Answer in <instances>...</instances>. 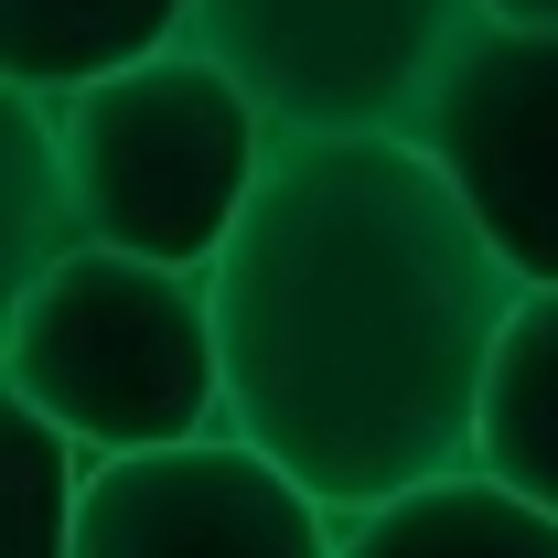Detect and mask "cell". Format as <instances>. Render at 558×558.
Here are the masks:
<instances>
[{
	"label": "cell",
	"mask_w": 558,
	"mask_h": 558,
	"mask_svg": "<svg viewBox=\"0 0 558 558\" xmlns=\"http://www.w3.org/2000/svg\"><path fill=\"white\" fill-rule=\"evenodd\" d=\"M473 473L505 494H526L537 515H558V290H526L484 376V440Z\"/></svg>",
	"instance_id": "obj_8"
},
{
	"label": "cell",
	"mask_w": 558,
	"mask_h": 558,
	"mask_svg": "<svg viewBox=\"0 0 558 558\" xmlns=\"http://www.w3.org/2000/svg\"><path fill=\"white\" fill-rule=\"evenodd\" d=\"M0 387H11V409L54 418L86 462L215 440L226 429L215 269H150L119 247H75L54 279L11 290Z\"/></svg>",
	"instance_id": "obj_2"
},
{
	"label": "cell",
	"mask_w": 558,
	"mask_h": 558,
	"mask_svg": "<svg viewBox=\"0 0 558 558\" xmlns=\"http://www.w3.org/2000/svg\"><path fill=\"white\" fill-rule=\"evenodd\" d=\"M344 558H558V515H537L526 494L484 473H451L376 515H344Z\"/></svg>",
	"instance_id": "obj_10"
},
{
	"label": "cell",
	"mask_w": 558,
	"mask_h": 558,
	"mask_svg": "<svg viewBox=\"0 0 558 558\" xmlns=\"http://www.w3.org/2000/svg\"><path fill=\"white\" fill-rule=\"evenodd\" d=\"M54 119H65L86 247H119L150 269H215L279 150L269 108L205 44H172L130 75H97V86L54 97Z\"/></svg>",
	"instance_id": "obj_3"
},
{
	"label": "cell",
	"mask_w": 558,
	"mask_h": 558,
	"mask_svg": "<svg viewBox=\"0 0 558 558\" xmlns=\"http://www.w3.org/2000/svg\"><path fill=\"white\" fill-rule=\"evenodd\" d=\"M526 279L409 130H279L215 258L226 429L333 515L473 473Z\"/></svg>",
	"instance_id": "obj_1"
},
{
	"label": "cell",
	"mask_w": 558,
	"mask_h": 558,
	"mask_svg": "<svg viewBox=\"0 0 558 558\" xmlns=\"http://www.w3.org/2000/svg\"><path fill=\"white\" fill-rule=\"evenodd\" d=\"M494 22H558V0H484Z\"/></svg>",
	"instance_id": "obj_11"
},
{
	"label": "cell",
	"mask_w": 558,
	"mask_h": 558,
	"mask_svg": "<svg viewBox=\"0 0 558 558\" xmlns=\"http://www.w3.org/2000/svg\"><path fill=\"white\" fill-rule=\"evenodd\" d=\"M75 558H344V515L258 440L215 429L130 462H86Z\"/></svg>",
	"instance_id": "obj_6"
},
{
	"label": "cell",
	"mask_w": 558,
	"mask_h": 558,
	"mask_svg": "<svg viewBox=\"0 0 558 558\" xmlns=\"http://www.w3.org/2000/svg\"><path fill=\"white\" fill-rule=\"evenodd\" d=\"M194 44V0H0V86L75 97Z\"/></svg>",
	"instance_id": "obj_7"
},
{
	"label": "cell",
	"mask_w": 558,
	"mask_h": 558,
	"mask_svg": "<svg viewBox=\"0 0 558 558\" xmlns=\"http://www.w3.org/2000/svg\"><path fill=\"white\" fill-rule=\"evenodd\" d=\"M86 247L75 215V161H65V119L33 86H0V279L33 290Z\"/></svg>",
	"instance_id": "obj_9"
},
{
	"label": "cell",
	"mask_w": 558,
	"mask_h": 558,
	"mask_svg": "<svg viewBox=\"0 0 558 558\" xmlns=\"http://www.w3.org/2000/svg\"><path fill=\"white\" fill-rule=\"evenodd\" d=\"M484 0H194V44L269 130H409Z\"/></svg>",
	"instance_id": "obj_4"
},
{
	"label": "cell",
	"mask_w": 558,
	"mask_h": 558,
	"mask_svg": "<svg viewBox=\"0 0 558 558\" xmlns=\"http://www.w3.org/2000/svg\"><path fill=\"white\" fill-rule=\"evenodd\" d=\"M409 140L505 247V269L526 290H558V22H494L484 11L451 44L440 86L418 97Z\"/></svg>",
	"instance_id": "obj_5"
}]
</instances>
